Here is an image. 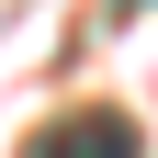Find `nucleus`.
<instances>
[{
  "label": "nucleus",
  "instance_id": "obj_1",
  "mask_svg": "<svg viewBox=\"0 0 158 158\" xmlns=\"http://www.w3.org/2000/svg\"><path fill=\"white\" fill-rule=\"evenodd\" d=\"M23 158H147V135H135L124 113H56Z\"/></svg>",
  "mask_w": 158,
  "mask_h": 158
}]
</instances>
